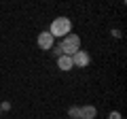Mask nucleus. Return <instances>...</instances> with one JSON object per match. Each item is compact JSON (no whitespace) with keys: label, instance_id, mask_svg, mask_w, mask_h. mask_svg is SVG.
<instances>
[{"label":"nucleus","instance_id":"obj_3","mask_svg":"<svg viewBox=\"0 0 127 119\" xmlns=\"http://www.w3.org/2000/svg\"><path fill=\"white\" fill-rule=\"evenodd\" d=\"M36 45H38V49H42V51H51L53 45H55V38L49 34V30H42V32L38 34V38H36Z\"/></svg>","mask_w":127,"mask_h":119},{"label":"nucleus","instance_id":"obj_2","mask_svg":"<svg viewBox=\"0 0 127 119\" xmlns=\"http://www.w3.org/2000/svg\"><path fill=\"white\" fill-rule=\"evenodd\" d=\"M70 32H72V21H70L68 17H55L53 21H51L49 34L53 38H64V36H68Z\"/></svg>","mask_w":127,"mask_h":119},{"label":"nucleus","instance_id":"obj_6","mask_svg":"<svg viewBox=\"0 0 127 119\" xmlns=\"http://www.w3.org/2000/svg\"><path fill=\"white\" fill-rule=\"evenodd\" d=\"M57 68H59V70H64V72L72 70V68H74L72 58H70V55H59V58H57Z\"/></svg>","mask_w":127,"mask_h":119},{"label":"nucleus","instance_id":"obj_1","mask_svg":"<svg viewBox=\"0 0 127 119\" xmlns=\"http://www.w3.org/2000/svg\"><path fill=\"white\" fill-rule=\"evenodd\" d=\"M53 49H55V55H70L72 58L76 51H81V36L78 34H72L70 32L68 36H64L62 41H59V45H53Z\"/></svg>","mask_w":127,"mask_h":119},{"label":"nucleus","instance_id":"obj_8","mask_svg":"<svg viewBox=\"0 0 127 119\" xmlns=\"http://www.w3.org/2000/svg\"><path fill=\"white\" fill-rule=\"evenodd\" d=\"M108 119H123V115L119 111H112V113H108Z\"/></svg>","mask_w":127,"mask_h":119},{"label":"nucleus","instance_id":"obj_10","mask_svg":"<svg viewBox=\"0 0 127 119\" xmlns=\"http://www.w3.org/2000/svg\"><path fill=\"white\" fill-rule=\"evenodd\" d=\"M0 115H2V111H0Z\"/></svg>","mask_w":127,"mask_h":119},{"label":"nucleus","instance_id":"obj_5","mask_svg":"<svg viewBox=\"0 0 127 119\" xmlns=\"http://www.w3.org/2000/svg\"><path fill=\"white\" fill-rule=\"evenodd\" d=\"M95 115H97V109L91 104H83L78 106V119H95Z\"/></svg>","mask_w":127,"mask_h":119},{"label":"nucleus","instance_id":"obj_4","mask_svg":"<svg viewBox=\"0 0 127 119\" xmlns=\"http://www.w3.org/2000/svg\"><path fill=\"white\" fill-rule=\"evenodd\" d=\"M89 62H91V55L87 53V51H76V53L72 55V64H74V68H85V66H89Z\"/></svg>","mask_w":127,"mask_h":119},{"label":"nucleus","instance_id":"obj_9","mask_svg":"<svg viewBox=\"0 0 127 119\" xmlns=\"http://www.w3.org/2000/svg\"><path fill=\"white\" fill-rule=\"evenodd\" d=\"M0 111H11V102H9V100H4L2 104H0Z\"/></svg>","mask_w":127,"mask_h":119},{"label":"nucleus","instance_id":"obj_7","mask_svg":"<svg viewBox=\"0 0 127 119\" xmlns=\"http://www.w3.org/2000/svg\"><path fill=\"white\" fill-rule=\"evenodd\" d=\"M68 115H70V119H78V106H70Z\"/></svg>","mask_w":127,"mask_h":119}]
</instances>
